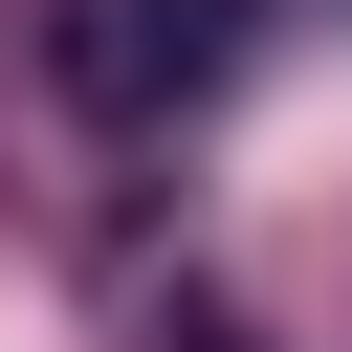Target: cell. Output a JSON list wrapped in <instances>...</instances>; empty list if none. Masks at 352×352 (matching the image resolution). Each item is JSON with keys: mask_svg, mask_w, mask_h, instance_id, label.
Masks as SVG:
<instances>
[{"mask_svg": "<svg viewBox=\"0 0 352 352\" xmlns=\"http://www.w3.org/2000/svg\"><path fill=\"white\" fill-rule=\"evenodd\" d=\"M242 44H264V0H66L44 22L66 110H110V132H176L198 88H242Z\"/></svg>", "mask_w": 352, "mask_h": 352, "instance_id": "cell-1", "label": "cell"}]
</instances>
